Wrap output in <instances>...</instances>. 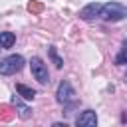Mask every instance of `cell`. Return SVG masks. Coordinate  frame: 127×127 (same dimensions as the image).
I'll use <instances>...</instances> for the list:
<instances>
[{
    "label": "cell",
    "instance_id": "cell-9",
    "mask_svg": "<svg viewBox=\"0 0 127 127\" xmlns=\"http://www.w3.org/2000/svg\"><path fill=\"white\" fill-rule=\"evenodd\" d=\"M14 42H16L14 32H0V44H2V48H4V50L12 48V46H14Z\"/></svg>",
    "mask_w": 127,
    "mask_h": 127
},
{
    "label": "cell",
    "instance_id": "cell-2",
    "mask_svg": "<svg viewBox=\"0 0 127 127\" xmlns=\"http://www.w3.org/2000/svg\"><path fill=\"white\" fill-rule=\"evenodd\" d=\"M56 99L60 105L64 107H73L77 103V95H75V89L71 87V83L67 79H62L58 89H56Z\"/></svg>",
    "mask_w": 127,
    "mask_h": 127
},
{
    "label": "cell",
    "instance_id": "cell-11",
    "mask_svg": "<svg viewBox=\"0 0 127 127\" xmlns=\"http://www.w3.org/2000/svg\"><path fill=\"white\" fill-rule=\"evenodd\" d=\"M115 65H127V46H123L115 56Z\"/></svg>",
    "mask_w": 127,
    "mask_h": 127
},
{
    "label": "cell",
    "instance_id": "cell-12",
    "mask_svg": "<svg viewBox=\"0 0 127 127\" xmlns=\"http://www.w3.org/2000/svg\"><path fill=\"white\" fill-rule=\"evenodd\" d=\"M28 10H30V12H40V10H42V6H40V4L30 2V4H28Z\"/></svg>",
    "mask_w": 127,
    "mask_h": 127
},
{
    "label": "cell",
    "instance_id": "cell-8",
    "mask_svg": "<svg viewBox=\"0 0 127 127\" xmlns=\"http://www.w3.org/2000/svg\"><path fill=\"white\" fill-rule=\"evenodd\" d=\"M16 91H18V95L24 97V99H34V97H36V89L28 87V85H24V83H16Z\"/></svg>",
    "mask_w": 127,
    "mask_h": 127
},
{
    "label": "cell",
    "instance_id": "cell-1",
    "mask_svg": "<svg viewBox=\"0 0 127 127\" xmlns=\"http://www.w3.org/2000/svg\"><path fill=\"white\" fill-rule=\"evenodd\" d=\"M99 18L105 22H121L127 18V6H123L121 2H107L101 6Z\"/></svg>",
    "mask_w": 127,
    "mask_h": 127
},
{
    "label": "cell",
    "instance_id": "cell-5",
    "mask_svg": "<svg viewBox=\"0 0 127 127\" xmlns=\"http://www.w3.org/2000/svg\"><path fill=\"white\" fill-rule=\"evenodd\" d=\"M101 6H103V4H99V2H89V4H85V6L79 10V18L85 20V22L95 20V18L99 16V12H101Z\"/></svg>",
    "mask_w": 127,
    "mask_h": 127
},
{
    "label": "cell",
    "instance_id": "cell-7",
    "mask_svg": "<svg viewBox=\"0 0 127 127\" xmlns=\"http://www.w3.org/2000/svg\"><path fill=\"white\" fill-rule=\"evenodd\" d=\"M12 103L16 105V109H18V115L22 117V119H30V115H32V109L28 107V105H24L22 101H20V97H12Z\"/></svg>",
    "mask_w": 127,
    "mask_h": 127
},
{
    "label": "cell",
    "instance_id": "cell-6",
    "mask_svg": "<svg viewBox=\"0 0 127 127\" xmlns=\"http://www.w3.org/2000/svg\"><path fill=\"white\" fill-rule=\"evenodd\" d=\"M75 125H77V127H95V125H97V115H95V111H93V109L81 111V113L77 115V119H75Z\"/></svg>",
    "mask_w": 127,
    "mask_h": 127
},
{
    "label": "cell",
    "instance_id": "cell-10",
    "mask_svg": "<svg viewBox=\"0 0 127 127\" xmlns=\"http://www.w3.org/2000/svg\"><path fill=\"white\" fill-rule=\"evenodd\" d=\"M48 58L52 60V64H54L56 67H62V65H64V60L58 56V50H56V46H48Z\"/></svg>",
    "mask_w": 127,
    "mask_h": 127
},
{
    "label": "cell",
    "instance_id": "cell-13",
    "mask_svg": "<svg viewBox=\"0 0 127 127\" xmlns=\"http://www.w3.org/2000/svg\"><path fill=\"white\" fill-rule=\"evenodd\" d=\"M125 83H127V71H125Z\"/></svg>",
    "mask_w": 127,
    "mask_h": 127
},
{
    "label": "cell",
    "instance_id": "cell-3",
    "mask_svg": "<svg viewBox=\"0 0 127 127\" xmlns=\"http://www.w3.org/2000/svg\"><path fill=\"white\" fill-rule=\"evenodd\" d=\"M24 67V58L20 54H10L0 60V75H14Z\"/></svg>",
    "mask_w": 127,
    "mask_h": 127
},
{
    "label": "cell",
    "instance_id": "cell-14",
    "mask_svg": "<svg viewBox=\"0 0 127 127\" xmlns=\"http://www.w3.org/2000/svg\"><path fill=\"white\" fill-rule=\"evenodd\" d=\"M0 50H4V48H2V44H0Z\"/></svg>",
    "mask_w": 127,
    "mask_h": 127
},
{
    "label": "cell",
    "instance_id": "cell-4",
    "mask_svg": "<svg viewBox=\"0 0 127 127\" xmlns=\"http://www.w3.org/2000/svg\"><path fill=\"white\" fill-rule=\"evenodd\" d=\"M30 69H32V75H34V79H36L38 83H42V85L50 83V73H48V65L44 64V60H42V58L34 56V58L30 60Z\"/></svg>",
    "mask_w": 127,
    "mask_h": 127
}]
</instances>
